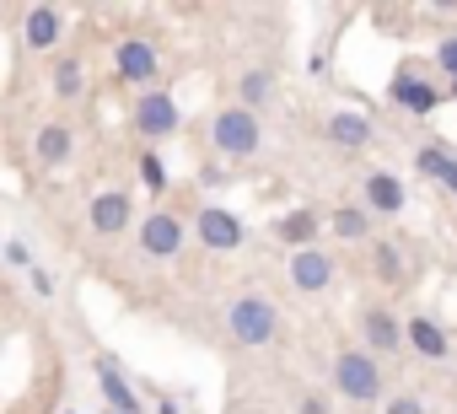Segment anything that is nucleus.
<instances>
[{"mask_svg": "<svg viewBox=\"0 0 457 414\" xmlns=\"http://www.w3.org/2000/svg\"><path fill=\"white\" fill-rule=\"evenodd\" d=\"M334 382H339V393L355 398V403H371V398L382 393V371H377V360H371L366 350H345L339 366H334Z\"/></svg>", "mask_w": 457, "mask_h": 414, "instance_id": "obj_1", "label": "nucleus"}, {"mask_svg": "<svg viewBox=\"0 0 457 414\" xmlns=\"http://www.w3.org/2000/svg\"><path fill=\"white\" fill-rule=\"evenodd\" d=\"M275 328H280V312H275L264 296H237V302H232V334H237L243 344H270Z\"/></svg>", "mask_w": 457, "mask_h": 414, "instance_id": "obj_2", "label": "nucleus"}, {"mask_svg": "<svg viewBox=\"0 0 457 414\" xmlns=\"http://www.w3.org/2000/svg\"><path fill=\"white\" fill-rule=\"evenodd\" d=\"M215 145H220L226 156L259 151V119H253V108H226V113L215 119Z\"/></svg>", "mask_w": 457, "mask_h": 414, "instance_id": "obj_3", "label": "nucleus"}, {"mask_svg": "<svg viewBox=\"0 0 457 414\" xmlns=\"http://www.w3.org/2000/svg\"><path fill=\"white\" fill-rule=\"evenodd\" d=\"M199 243L215 253H232L243 248V221L232 211H220V204H210V211H199Z\"/></svg>", "mask_w": 457, "mask_h": 414, "instance_id": "obj_4", "label": "nucleus"}, {"mask_svg": "<svg viewBox=\"0 0 457 414\" xmlns=\"http://www.w3.org/2000/svg\"><path fill=\"white\" fill-rule=\"evenodd\" d=\"M135 129H140V135H172V129H178V103H172L167 92H145V97L135 103Z\"/></svg>", "mask_w": 457, "mask_h": 414, "instance_id": "obj_5", "label": "nucleus"}, {"mask_svg": "<svg viewBox=\"0 0 457 414\" xmlns=\"http://www.w3.org/2000/svg\"><path fill=\"white\" fill-rule=\"evenodd\" d=\"M291 280H296V291H328V280H334V259L323 253V248H302L296 259H291Z\"/></svg>", "mask_w": 457, "mask_h": 414, "instance_id": "obj_6", "label": "nucleus"}, {"mask_svg": "<svg viewBox=\"0 0 457 414\" xmlns=\"http://www.w3.org/2000/svg\"><path fill=\"white\" fill-rule=\"evenodd\" d=\"M178 243H183V227H178L167 211H151V216H145V227H140V248H145V253H156V259H172V253H178Z\"/></svg>", "mask_w": 457, "mask_h": 414, "instance_id": "obj_7", "label": "nucleus"}, {"mask_svg": "<svg viewBox=\"0 0 457 414\" xmlns=\"http://www.w3.org/2000/svg\"><path fill=\"white\" fill-rule=\"evenodd\" d=\"M113 65H119L124 81H156V49L145 38H124L119 54H113Z\"/></svg>", "mask_w": 457, "mask_h": 414, "instance_id": "obj_8", "label": "nucleus"}, {"mask_svg": "<svg viewBox=\"0 0 457 414\" xmlns=\"http://www.w3.org/2000/svg\"><path fill=\"white\" fill-rule=\"evenodd\" d=\"M366 204H371V216H398L403 211V183L393 172H371L366 178Z\"/></svg>", "mask_w": 457, "mask_h": 414, "instance_id": "obj_9", "label": "nucleus"}, {"mask_svg": "<svg viewBox=\"0 0 457 414\" xmlns=\"http://www.w3.org/2000/svg\"><path fill=\"white\" fill-rule=\"evenodd\" d=\"M97 387H103V398H108V409H113V414H140V398L129 393V382L119 377V366H113V360H97Z\"/></svg>", "mask_w": 457, "mask_h": 414, "instance_id": "obj_10", "label": "nucleus"}, {"mask_svg": "<svg viewBox=\"0 0 457 414\" xmlns=\"http://www.w3.org/2000/svg\"><path fill=\"white\" fill-rule=\"evenodd\" d=\"M124 221H129V199L124 194H97L92 199V232L113 237V232H124Z\"/></svg>", "mask_w": 457, "mask_h": 414, "instance_id": "obj_11", "label": "nucleus"}, {"mask_svg": "<svg viewBox=\"0 0 457 414\" xmlns=\"http://www.w3.org/2000/svg\"><path fill=\"white\" fill-rule=\"evenodd\" d=\"M393 103L409 108V113H430V108L441 103V92L425 87V81H414V76H398V81H393Z\"/></svg>", "mask_w": 457, "mask_h": 414, "instance_id": "obj_12", "label": "nucleus"}, {"mask_svg": "<svg viewBox=\"0 0 457 414\" xmlns=\"http://www.w3.org/2000/svg\"><path fill=\"white\" fill-rule=\"evenodd\" d=\"M28 44L33 49H54L60 44V6H33L28 12Z\"/></svg>", "mask_w": 457, "mask_h": 414, "instance_id": "obj_13", "label": "nucleus"}, {"mask_svg": "<svg viewBox=\"0 0 457 414\" xmlns=\"http://www.w3.org/2000/svg\"><path fill=\"white\" fill-rule=\"evenodd\" d=\"M328 140H339V145L361 151V145L371 140V124H366L361 113H334V119H328Z\"/></svg>", "mask_w": 457, "mask_h": 414, "instance_id": "obj_14", "label": "nucleus"}, {"mask_svg": "<svg viewBox=\"0 0 457 414\" xmlns=\"http://www.w3.org/2000/svg\"><path fill=\"white\" fill-rule=\"evenodd\" d=\"M366 339H371V350H398V344H403V328L393 323V312L371 307V312H366Z\"/></svg>", "mask_w": 457, "mask_h": 414, "instance_id": "obj_15", "label": "nucleus"}, {"mask_svg": "<svg viewBox=\"0 0 457 414\" xmlns=\"http://www.w3.org/2000/svg\"><path fill=\"white\" fill-rule=\"evenodd\" d=\"M403 339H414V350H420V355H430V360H441V355H446V334H441L430 318H409Z\"/></svg>", "mask_w": 457, "mask_h": 414, "instance_id": "obj_16", "label": "nucleus"}, {"mask_svg": "<svg viewBox=\"0 0 457 414\" xmlns=\"http://www.w3.org/2000/svg\"><path fill=\"white\" fill-rule=\"evenodd\" d=\"M65 156H71V129L65 124H44L38 129V161L44 167H60Z\"/></svg>", "mask_w": 457, "mask_h": 414, "instance_id": "obj_17", "label": "nucleus"}, {"mask_svg": "<svg viewBox=\"0 0 457 414\" xmlns=\"http://www.w3.org/2000/svg\"><path fill=\"white\" fill-rule=\"evenodd\" d=\"M286 243H302V248H312V232H318V211H291L280 227H275Z\"/></svg>", "mask_w": 457, "mask_h": 414, "instance_id": "obj_18", "label": "nucleus"}, {"mask_svg": "<svg viewBox=\"0 0 457 414\" xmlns=\"http://www.w3.org/2000/svg\"><path fill=\"white\" fill-rule=\"evenodd\" d=\"M366 211H355V204H345V211H334V232L339 237H366Z\"/></svg>", "mask_w": 457, "mask_h": 414, "instance_id": "obj_19", "label": "nucleus"}, {"mask_svg": "<svg viewBox=\"0 0 457 414\" xmlns=\"http://www.w3.org/2000/svg\"><path fill=\"white\" fill-rule=\"evenodd\" d=\"M54 92H60V97H76V92H81V65H76V60H60V65H54Z\"/></svg>", "mask_w": 457, "mask_h": 414, "instance_id": "obj_20", "label": "nucleus"}, {"mask_svg": "<svg viewBox=\"0 0 457 414\" xmlns=\"http://www.w3.org/2000/svg\"><path fill=\"white\" fill-rule=\"evenodd\" d=\"M140 183H145L151 194H162V188H167V167H162V156H156V151H145V156H140Z\"/></svg>", "mask_w": 457, "mask_h": 414, "instance_id": "obj_21", "label": "nucleus"}, {"mask_svg": "<svg viewBox=\"0 0 457 414\" xmlns=\"http://www.w3.org/2000/svg\"><path fill=\"white\" fill-rule=\"evenodd\" d=\"M377 269H382V280H398V275H403L398 248H387V243H382V248H377Z\"/></svg>", "mask_w": 457, "mask_h": 414, "instance_id": "obj_22", "label": "nucleus"}, {"mask_svg": "<svg viewBox=\"0 0 457 414\" xmlns=\"http://www.w3.org/2000/svg\"><path fill=\"white\" fill-rule=\"evenodd\" d=\"M243 97H248V103H264V97H270V76H259V70L243 76Z\"/></svg>", "mask_w": 457, "mask_h": 414, "instance_id": "obj_23", "label": "nucleus"}, {"mask_svg": "<svg viewBox=\"0 0 457 414\" xmlns=\"http://www.w3.org/2000/svg\"><path fill=\"white\" fill-rule=\"evenodd\" d=\"M436 65H441V70H446V76L457 81V38H446V44L436 49Z\"/></svg>", "mask_w": 457, "mask_h": 414, "instance_id": "obj_24", "label": "nucleus"}, {"mask_svg": "<svg viewBox=\"0 0 457 414\" xmlns=\"http://www.w3.org/2000/svg\"><path fill=\"white\" fill-rule=\"evenodd\" d=\"M436 178H441V183L457 194V156H441V172H436Z\"/></svg>", "mask_w": 457, "mask_h": 414, "instance_id": "obj_25", "label": "nucleus"}, {"mask_svg": "<svg viewBox=\"0 0 457 414\" xmlns=\"http://www.w3.org/2000/svg\"><path fill=\"white\" fill-rule=\"evenodd\" d=\"M387 414H425V409H420V398H393Z\"/></svg>", "mask_w": 457, "mask_h": 414, "instance_id": "obj_26", "label": "nucleus"}, {"mask_svg": "<svg viewBox=\"0 0 457 414\" xmlns=\"http://www.w3.org/2000/svg\"><path fill=\"white\" fill-rule=\"evenodd\" d=\"M6 259H12V264H33V253H28V243H6Z\"/></svg>", "mask_w": 457, "mask_h": 414, "instance_id": "obj_27", "label": "nucleus"}, {"mask_svg": "<svg viewBox=\"0 0 457 414\" xmlns=\"http://www.w3.org/2000/svg\"><path fill=\"white\" fill-rule=\"evenodd\" d=\"M302 414H328V409H323V398H302Z\"/></svg>", "mask_w": 457, "mask_h": 414, "instance_id": "obj_28", "label": "nucleus"}, {"mask_svg": "<svg viewBox=\"0 0 457 414\" xmlns=\"http://www.w3.org/2000/svg\"><path fill=\"white\" fill-rule=\"evenodd\" d=\"M452 92H457V81H452Z\"/></svg>", "mask_w": 457, "mask_h": 414, "instance_id": "obj_29", "label": "nucleus"}, {"mask_svg": "<svg viewBox=\"0 0 457 414\" xmlns=\"http://www.w3.org/2000/svg\"><path fill=\"white\" fill-rule=\"evenodd\" d=\"M65 414H76V409H65Z\"/></svg>", "mask_w": 457, "mask_h": 414, "instance_id": "obj_30", "label": "nucleus"}, {"mask_svg": "<svg viewBox=\"0 0 457 414\" xmlns=\"http://www.w3.org/2000/svg\"><path fill=\"white\" fill-rule=\"evenodd\" d=\"M108 414H113V409H108Z\"/></svg>", "mask_w": 457, "mask_h": 414, "instance_id": "obj_31", "label": "nucleus"}]
</instances>
